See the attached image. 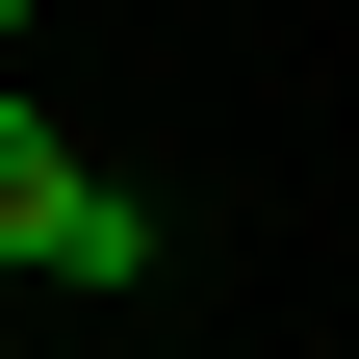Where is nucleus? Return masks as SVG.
<instances>
[{"mask_svg":"<svg viewBox=\"0 0 359 359\" xmlns=\"http://www.w3.org/2000/svg\"><path fill=\"white\" fill-rule=\"evenodd\" d=\"M0 283H154V205L77 128H26V103H0Z\"/></svg>","mask_w":359,"mask_h":359,"instance_id":"1","label":"nucleus"},{"mask_svg":"<svg viewBox=\"0 0 359 359\" xmlns=\"http://www.w3.org/2000/svg\"><path fill=\"white\" fill-rule=\"evenodd\" d=\"M0 52H26V0H0Z\"/></svg>","mask_w":359,"mask_h":359,"instance_id":"2","label":"nucleus"}]
</instances>
